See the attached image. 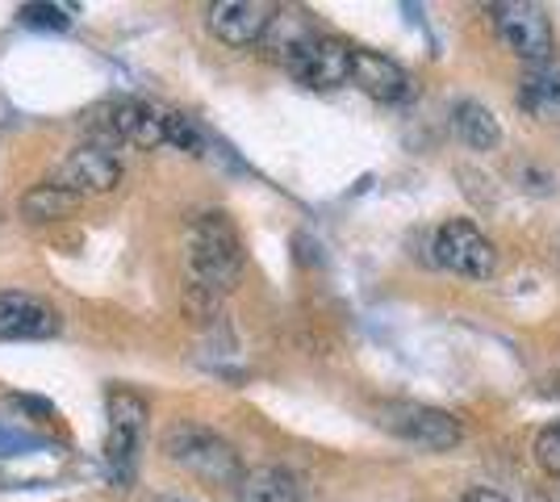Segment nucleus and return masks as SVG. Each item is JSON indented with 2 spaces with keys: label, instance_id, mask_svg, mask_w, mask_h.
Instances as JSON below:
<instances>
[{
  "label": "nucleus",
  "instance_id": "obj_11",
  "mask_svg": "<svg viewBox=\"0 0 560 502\" xmlns=\"http://www.w3.org/2000/svg\"><path fill=\"white\" fill-rule=\"evenodd\" d=\"M351 84L364 89L373 101H385V105L410 96V72L376 50H351Z\"/></svg>",
  "mask_w": 560,
  "mask_h": 502
},
{
  "label": "nucleus",
  "instance_id": "obj_15",
  "mask_svg": "<svg viewBox=\"0 0 560 502\" xmlns=\"http://www.w3.org/2000/svg\"><path fill=\"white\" fill-rule=\"evenodd\" d=\"M452 126H456V135H460V143L468 151H493V147L502 143V126H498V118L481 101H460Z\"/></svg>",
  "mask_w": 560,
  "mask_h": 502
},
{
  "label": "nucleus",
  "instance_id": "obj_17",
  "mask_svg": "<svg viewBox=\"0 0 560 502\" xmlns=\"http://www.w3.org/2000/svg\"><path fill=\"white\" fill-rule=\"evenodd\" d=\"M80 206V197H71L68 189L59 185H34V189L22 197V218L25 222H59V218H71Z\"/></svg>",
  "mask_w": 560,
  "mask_h": 502
},
{
  "label": "nucleus",
  "instance_id": "obj_18",
  "mask_svg": "<svg viewBox=\"0 0 560 502\" xmlns=\"http://www.w3.org/2000/svg\"><path fill=\"white\" fill-rule=\"evenodd\" d=\"M164 143L180 147V151H188V155H201V130L192 126V118H185V114H164Z\"/></svg>",
  "mask_w": 560,
  "mask_h": 502
},
{
  "label": "nucleus",
  "instance_id": "obj_4",
  "mask_svg": "<svg viewBox=\"0 0 560 502\" xmlns=\"http://www.w3.org/2000/svg\"><path fill=\"white\" fill-rule=\"evenodd\" d=\"M381 423L394 431L397 440L427 448V453H447L465 440V428L452 410L440 407H422V402H397V407L381 410Z\"/></svg>",
  "mask_w": 560,
  "mask_h": 502
},
{
  "label": "nucleus",
  "instance_id": "obj_6",
  "mask_svg": "<svg viewBox=\"0 0 560 502\" xmlns=\"http://www.w3.org/2000/svg\"><path fill=\"white\" fill-rule=\"evenodd\" d=\"M493 34L498 43L527 59V63H548L552 55V25H548V13L539 4H527V0H514V4H493Z\"/></svg>",
  "mask_w": 560,
  "mask_h": 502
},
{
  "label": "nucleus",
  "instance_id": "obj_2",
  "mask_svg": "<svg viewBox=\"0 0 560 502\" xmlns=\"http://www.w3.org/2000/svg\"><path fill=\"white\" fill-rule=\"evenodd\" d=\"M164 456L210 486H238V478H243L238 453L218 431L201 428V423H172L164 431Z\"/></svg>",
  "mask_w": 560,
  "mask_h": 502
},
{
  "label": "nucleus",
  "instance_id": "obj_5",
  "mask_svg": "<svg viewBox=\"0 0 560 502\" xmlns=\"http://www.w3.org/2000/svg\"><path fill=\"white\" fill-rule=\"evenodd\" d=\"M105 410H109L105 460H109V469H114L117 481H130L135 460H139L142 428H147V402H142L135 389L114 385V389H109V398H105Z\"/></svg>",
  "mask_w": 560,
  "mask_h": 502
},
{
  "label": "nucleus",
  "instance_id": "obj_21",
  "mask_svg": "<svg viewBox=\"0 0 560 502\" xmlns=\"http://www.w3.org/2000/svg\"><path fill=\"white\" fill-rule=\"evenodd\" d=\"M460 502H511V499H502L498 490H468V494Z\"/></svg>",
  "mask_w": 560,
  "mask_h": 502
},
{
  "label": "nucleus",
  "instance_id": "obj_14",
  "mask_svg": "<svg viewBox=\"0 0 560 502\" xmlns=\"http://www.w3.org/2000/svg\"><path fill=\"white\" fill-rule=\"evenodd\" d=\"M314 38H318V30H314V22L305 17L302 9H272L268 30H264V38H259V50H264L268 59H277V63L289 68Z\"/></svg>",
  "mask_w": 560,
  "mask_h": 502
},
{
  "label": "nucleus",
  "instance_id": "obj_9",
  "mask_svg": "<svg viewBox=\"0 0 560 502\" xmlns=\"http://www.w3.org/2000/svg\"><path fill=\"white\" fill-rule=\"evenodd\" d=\"M277 4H264V0H218L206 13V25L218 43L226 47H259L268 17H272Z\"/></svg>",
  "mask_w": 560,
  "mask_h": 502
},
{
  "label": "nucleus",
  "instance_id": "obj_3",
  "mask_svg": "<svg viewBox=\"0 0 560 502\" xmlns=\"http://www.w3.org/2000/svg\"><path fill=\"white\" fill-rule=\"evenodd\" d=\"M431 252H435L440 268L456 272V277H468V281H490L498 272V247L468 218H447L444 226L435 231V240H431Z\"/></svg>",
  "mask_w": 560,
  "mask_h": 502
},
{
  "label": "nucleus",
  "instance_id": "obj_19",
  "mask_svg": "<svg viewBox=\"0 0 560 502\" xmlns=\"http://www.w3.org/2000/svg\"><path fill=\"white\" fill-rule=\"evenodd\" d=\"M71 13L75 9H68V4H25L22 22L34 25V30H68Z\"/></svg>",
  "mask_w": 560,
  "mask_h": 502
},
{
  "label": "nucleus",
  "instance_id": "obj_8",
  "mask_svg": "<svg viewBox=\"0 0 560 502\" xmlns=\"http://www.w3.org/2000/svg\"><path fill=\"white\" fill-rule=\"evenodd\" d=\"M351 50L343 38H330V34H318L310 47L289 63V75L302 80L305 89H339L351 80Z\"/></svg>",
  "mask_w": 560,
  "mask_h": 502
},
{
  "label": "nucleus",
  "instance_id": "obj_16",
  "mask_svg": "<svg viewBox=\"0 0 560 502\" xmlns=\"http://www.w3.org/2000/svg\"><path fill=\"white\" fill-rule=\"evenodd\" d=\"M523 105L536 118H560V68L552 63H536L523 75Z\"/></svg>",
  "mask_w": 560,
  "mask_h": 502
},
{
  "label": "nucleus",
  "instance_id": "obj_20",
  "mask_svg": "<svg viewBox=\"0 0 560 502\" xmlns=\"http://www.w3.org/2000/svg\"><path fill=\"white\" fill-rule=\"evenodd\" d=\"M536 465L548 474V478H560V423L557 428H544L536 435Z\"/></svg>",
  "mask_w": 560,
  "mask_h": 502
},
{
  "label": "nucleus",
  "instance_id": "obj_12",
  "mask_svg": "<svg viewBox=\"0 0 560 502\" xmlns=\"http://www.w3.org/2000/svg\"><path fill=\"white\" fill-rule=\"evenodd\" d=\"M59 314L34 293H0V339H50Z\"/></svg>",
  "mask_w": 560,
  "mask_h": 502
},
{
  "label": "nucleus",
  "instance_id": "obj_7",
  "mask_svg": "<svg viewBox=\"0 0 560 502\" xmlns=\"http://www.w3.org/2000/svg\"><path fill=\"white\" fill-rule=\"evenodd\" d=\"M50 185L68 189L71 197H89V192H114L121 185V160H117L109 147L89 143L68 151L55 172H50Z\"/></svg>",
  "mask_w": 560,
  "mask_h": 502
},
{
  "label": "nucleus",
  "instance_id": "obj_1",
  "mask_svg": "<svg viewBox=\"0 0 560 502\" xmlns=\"http://www.w3.org/2000/svg\"><path fill=\"white\" fill-rule=\"evenodd\" d=\"M185 272L188 289H201L210 297H222L243 277V243L234 222L222 210L197 214L185 226Z\"/></svg>",
  "mask_w": 560,
  "mask_h": 502
},
{
  "label": "nucleus",
  "instance_id": "obj_10",
  "mask_svg": "<svg viewBox=\"0 0 560 502\" xmlns=\"http://www.w3.org/2000/svg\"><path fill=\"white\" fill-rule=\"evenodd\" d=\"M105 135L117 143L155 151V147H164V109H155L147 101H114V105H105Z\"/></svg>",
  "mask_w": 560,
  "mask_h": 502
},
{
  "label": "nucleus",
  "instance_id": "obj_13",
  "mask_svg": "<svg viewBox=\"0 0 560 502\" xmlns=\"http://www.w3.org/2000/svg\"><path fill=\"white\" fill-rule=\"evenodd\" d=\"M238 502H318V494L302 474L284 465H259L238 478Z\"/></svg>",
  "mask_w": 560,
  "mask_h": 502
}]
</instances>
